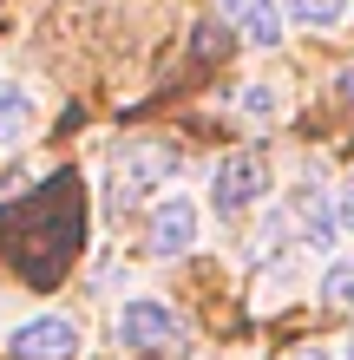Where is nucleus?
<instances>
[{"label":"nucleus","mask_w":354,"mask_h":360,"mask_svg":"<svg viewBox=\"0 0 354 360\" xmlns=\"http://www.w3.org/2000/svg\"><path fill=\"white\" fill-rule=\"evenodd\" d=\"M217 13L230 20V33H243L249 46H282V7L276 0H217Z\"/></svg>","instance_id":"obj_6"},{"label":"nucleus","mask_w":354,"mask_h":360,"mask_svg":"<svg viewBox=\"0 0 354 360\" xmlns=\"http://www.w3.org/2000/svg\"><path fill=\"white\" fill-rule=\"evenodd\" d=\"M322 302L354 314V256H335V262L322 269Z\"/></svg>","instance_id":"obj_9"},{"label":"nucleus","mask_w":354,"mask_h":360,"mask_svg":"<svg viewBox=\"0 0 354 360\" xmlns=\"http://www.w3.org/2000/svg\"><path fill=\"white\" fill-rule=\"evenodd\" d=\"M197 203L191 197H184V190H171V197H158L151 203V223H144V243H151V256H164V262H171V256H191V249H197Z\"/></svg>","instance_id":"obj_5"},{"label":"nucleus","mask_w":354,"mask_h":360,"mask_svg":"<svg viewBox=\"0 0 354 360\" xmlns=\"http://www.w3.org/2000/svg\"><path fill=\"white\" fill-rule=\"evenodd\" d=\"M341 360H354V341H341Z\"/></svg>","instance_id":"obj_13"},{"label":"nucleus","mask_w":354,"mask_h":360,"mask_svg":"<svg viewBox=\"0 0 354 360\" xmlns=\"http://www.w3.org/2000/svg\"><path fill=\"white\" fill-rule=\"evenodd\" d=\"M118 347L125 354H144V347H171L184 341V314L171 302H158V295H132V302L118 308Z\"/></svg>","instance_id":"obj_3"},{"label":"nucleus","mask_w":354,"mask_h":360,"mask_svg":"<svg viewBox=\"0 0 354 360\" xmlns=\"http://www.w3.org/2000/svg\"><path fill=\"white\" fill-rule=\"evenodd\" d=\"M282 20H296V27H335V20H348L354 0H276Z\"/></svg>","instance_id":"obj_8"},{"label":"nucleus","mask_w":354,"mask_h":360,"mask_svg":"<svg viewBox=\"0 0 354 360\" xmlns=\"http://www.w3.org/2000/svg\"><path fill=\"white\" fill-rule=\"evenodd\" d=\"M335 210H341V229H354V177L341 184V203H335Z\"/></svg>","instance_id":"obj_11"},{"label":"nucleus","mask_w":354,"mask_h":360,"mask_svg":"<svg viewBox=\"0 0 354 360\" xmlns=\"http://www.w3.org/2000/svg\"><path fill=\"white\" fill-rule=\"evenodd\" d=\"M243 105H249V112H276V92H269V79H256V86L243 92Z\"/></svg>","instance_id":"obj_10"},{"label":"nucleus","mask_w":354,"mask_h":360,"mask_svg":"<svg viewBox=\"0 0 354 360\" xmlns=\"http://www.w3.org/2000/svg\"><path fill=\"white\" fill-rule=\"evenodd\" d=\"M296 360H322V354H296Z\"/></svg>","instance_id":"obj_14"},{"label":"nucleus","mask_w":354,"mask_h":360,"mask_svg":"<svg viewBox=\"0 0 354 360\" xmlns=\"http://www.w3.org/2000/svg\"><path fill=\"white\" fill-rule=\"evenodd\" d=\"M33 112H39V105H33V92L20 86L13 72H0V151H13V144L33 131Z\"/></svg>","instance_id":"obj_7"},{"label":"nucleus","mask_w":354,"mask_h":360,"mask_svg":"<svg viewBox=\"0 0 354 360\" xmlns=\"http://www.w3.org/2000/svg\"><path fill=\"white\" fill-rule=\"evenodd\" d=\"M184 171V151L171 138H125V151H118V164H112V203H151L164 184H171Z\"/></svg>","instance_id":"obj_1"},{"label":"nucleus","mask_w":354,"mask_h":360,"mask_svg":"<svg viewBox=\"0 0 354 360\" xmlns=\"http://www.w3.org/2000/svg\"><path fill=\"white\" fill-rule=\"evenodd\" d=\"M335 86H341V92H348V98H354V66H348V72H341V79H335Z\"/></svg>","instance_id":"obj_12"},{"label":"nucleus","mask_w":354,"mask_h":360,"mask_svg":"<svg viewBox=\"0 0 354 360\" xmlns=\"http://www.w3.org/2000/svg\"><path fill=\"white\" fill-rule=\"evenodd\" d=\"M269 190H276L269 164H263L256 151H230V158L210 171V210H217L223 223H230V217H249V210L269 203Z\"/></svg>","instance_id":"obj_2"},{"label":"nucleus","mask_w":354,"mask_h":360,"mask_svg":"<svg viewBox=\"0 0 354 360\" xmlns=\"http://www.w3.org/2000/svg\"><path fill=\"white\" fill-rule=\"evenodd\" d=\"M79 347H86V334H79L72 314H27V321L7 334L13 360H72Z\"/></svg>","instance_id":"obj_4"}]
</instances>
